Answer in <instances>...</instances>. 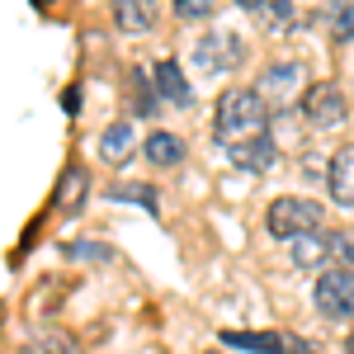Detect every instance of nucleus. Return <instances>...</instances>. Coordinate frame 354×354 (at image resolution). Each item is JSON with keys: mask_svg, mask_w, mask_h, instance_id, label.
<instances>
[{"mask_svg": "<svg viewBox=\"0 0 354 354\" xmlns=\"http://www.w3.org/2000/svg\"><path fill=\"white\" fill-rule=\"evenodd\" d=\"M213 137H218L222 151L245 147V142H255V137H270V104L255 95V85H232L218 100Z\"/></svg>", "mask_w": 354, "mask_h": 354, "instance_id": "f257e3e1", "label": "nucleus"}, {"mask_svg": "<svg viewBox=\"0 0 354 354\" xmlns=\"http://www.w3.org/2000/svg\"><path fill=\"white\" fill-rule=\"evenodd\" d=\"M322 222H326V208L317 198H298V194H283V198H274L270 208H265V227H270V236H279V241L322 232Z\"/></svg>", "mask_w": 354, "mask_h": 354, "instance_id": "f03ea898", "label": "nucleus"}, {"mask_svg": "<svg viewBox=\"0 0 354 354\" xmlns=\"http://www.w3.org/2000/svg\"><path fill=\"white\" fill-rule=\"evenodd\" d=\"M241 57H245V43H241V33H232V28H208V33L194 43V62H198L208 76L236 71Z\"/></svg>", "mask_w": 354, "mask_h": 354, "instance_id": "7ed1b4c3", "label": "nucleus"}, {"mask_svg": "<svg viewBox=\"0 0 354 354\" xmlns=\"http://www.w3.org/2000/svg\"><path fill=\"white\" fill-rule=\"evenodd\" d=\"M312 302H317V312L330 317V322H354V270H340V265L335 270H322Z\"/></svg>", "mask_w": 354, "mask_h": 354, "instance_id": "20e7f679", "label": "nucleus"}, {"mask_svg": "<svg viewBox=\"0 0 354 354\" xmlns=\"http://www.w3.org/2000/svg\"><path fill=\"white\" fill-rule=\"evenodd\" d=\"M302 118H307V128H317V133H326V128H340L345 118H350V104H345V90L340 85H307L302 90Z\"/></svg>", "mask_w": 354, "mask_h": 354, "instance_id": "39448f33", "label": "nucleus"}, {"mask_svg": "<svg viewBox=\"0 0 354 354\" xmlns=\"http://www.w3.org/2000/svg\"><path fill=\"white\" fill-rule=\"evenodd\" d=\"M255 95H260L270 109H283V104L302 100V66L298 62H270L265 76H260V85H255Z\"/></svg>", "mask_w": 354, "mask_h": 354, "instance_id": "423d86ee", "label": "nucleus"}, {"mask_svg": "<svg viewBox=\"0 0 354 354\" xmlns=\"http://www.w3.org/2000/svg\"><path fill=\"white\" fill-rule=\"evenodd\" d=\"M222 340L236 345V350H255V354H317L307 340H293L283 330H265V335H255V330H222Z\"/></svg>", "mask_w": 354, "mask_h": 354, "instance_id": "0eeeda50", "label": "nucleus"}, {"mask_svg": "<svg viewBox=\"0 0 354 354\" xmlns=\"http://www.w3.org/2000/svg\"><path fill=\"white\" fill-rule=\"evenodd\" d=\"M151 85H156V100H165V104H175V109H189V100H194V90L189 81H185V71H180V62H156L151 66Z\"/></svg>", "mask_w": 354, "mask_h": 354, "instance_id": "6e6552de", "label": "nucleus"}, {"mask_svg": "<svg viewBox=\"0 0 354 354\" xmlns=\"http://www.w3.org/2000/svg\"><path fill=\"white\" fill-rule=\"evenodd\" d=\"M137 156V133L128 118H118V123H109L104 133H100V161L104 165H128Z\"/></svg>", "mask_w": 354, "mask_h": 354, "instance_id": "1a4fd4ad", "label": "nucleus"}, {"mask_svg": "<svg viewBox=\"0 0 354 354\" xmlns=\"http://www.w3.org/2000/svg\"><path fill=\"white\" fill-rule=\"evenodd\" d=\"M326 189L330 198L340 203V208H350L354 213V147H340L326 165Z\"/></svg>", "mask_w": 354, "mask_h": 354, "instance_id": "9d476101", "label": "nucleus"}, {"mask_svg": "<svg viewBox=\"0 0 354 354\" xmlns=\"http://www.w3.org/2000/svg\"><path fill=\"white\" fill-rule=\"evenodd\" d=\"M288 245V265L293 270H322L330 260V236L326 232H307V236H293V241H283Z\"/></svg>", "mask_w": 354, "mask_h": 354, "instance_id": "9b49d317", "label": "nucleus"}, {"mask_svg": "<svg viewBox=\"0 0 354 354\" xmlns=\"http://www.w3.org/2000/svg\"><path fill=\"white\" fill-rule=\"evenodd\" d=\"M113 24L133 38L151 33L156 28V0H113Z\"/></svg>", "mask_w": 354, "mask_h": 354, "instance_id": "f8f14e48", "label": "nucleus"}, {"mask_svg": "<svg viewBox=\"0 0 354 354\" xmlns=\"http://www.w3.org/2000/svg\"><path fill=\"white\" fill-rule=\"evenodd\" d=\"M142 156L156 165V170H175V165L185 161V137L180 133H151L147 142H142Z\"/></svg>", "mask_w": 354, "mask_h": 354, "instance_id": "ddd939ff", "label": "nucleus"}, {"mask_svg": "<svg viewBox=\"0 0 354 354\" xmlns=\"http://www.w3.org/2000/svg\"><path fill=\"white\" fill-rule=\"evenodd\" d=\"M227 156H232V165L260 175V170H270V165L279 161V147H274V137H255V142H245V147H232Z\"/></svg>", "mask_w": 354, "mask_h": 354, "instance_id": "4468645a", "label": "nucleus"}, {"mask_svg": "<svg viewBox=\"0 0 354 354\" xmlns=\"http://www.w3.org/2000/svg\"><path fill=\"white\" fill-rule=\"evenodd\" d=\"M85 194H90L85 170L81 165H66V175H62V185H57V194H53V208L57 213H76V208L85 203Z\"/></svg>", "mask_w": 354, "mask_h": 354, "instance_id": "2eb2a0df", "label": "nucleus"}, {"mask_svg": "<svg viewBox=\"0 0 354 354\" xmlns=\"http://www.w3.org/2000/svg\"><path fill=\"white\" fill-rule=\"evenodd\" d=\"M128 85H133V113H137V118H151V113L161 109L156 85L147 81V71H128Z\"/></svg>", "mask_w": 354, "mask_h": 354, "instance_id": "dca6fc26", "label": "nucleus"}, {"mask_svg": "<svg viewBox=\"0 0 354 354\" xmlns=\"http://www.w3.org/2000/svg\"><path fill=\"white\" fill-rule=\"evenodd\" d=\"M38 350L43 354H76V340H71L62 326H43L38 330Z\"/></svg>", "mask_w": 354, "mask_h": 354, "instance_id": "f3484780", "label": "nucleus"}, {"mask_svg": "<svg viewBox=\"0 0 354 354\" xmlns=\"http://www.w3.org/2000/svg\"><path fill=\"white\" fill-rule=\"evenodd\" d=\"M330 28H335V38L354 43V0H335L330 5Z\"/></svg>", "mask_w": 354, "mask_h": 354, "instance_id": "a211bd4d", "label": "nucleus"}, {"mask_svg": "<svg viewBox=\"0 0 354 354\" xmlns=\"http://www.w3.org/2000/svg\"><path fill=\"white\" fill-rule=\"evenodd\" d=\"M330 260L340 270H354V232H330Z\"/></svg>", "mask_w": 354, "mask_h": 354, "instance_id": "6ab92c4d", "label": "nucleus"}, {"mask_svg": "<svg viewBox=\"0 0 354 354\" xmlns=\"http://www.w3.org/2000/svg\"><path fill=\"white\" fill-rule=\"evenodd\" d=\"M222 0H175V15L180 19H213Z\"/></svg>", "mask_w": 354, "mask_h": 354, "instance_id": "aec40b11", "label": "nucleus"}, {"mask_svg": "<svg viewBox=\"0 0 354 354\" xmlns=\"http://www.w3.org/2000/svg\"><path fill=\"white\" fill-rule=\"evenodd\" d=\"M66 250H71V260H95V265L113 260V250L104 241H76V245H66Z\"/></svg>", "mask_w": 354, "mask_h": 354, "instance_id": "412c9836", "label": "nucleus"}, {"mask_svg": "<svg viewBox=\"0 0 354 354\" xmlns=\"http://www.w3.org/2000/svg\"><path fill=\"white\" fill-rule=\"evenodd\" d=\"M265 10H270V33H283V28L293 24V5L288 0H270Z\"/></svg>", "mask_w": 354, "mask_h": 354, "instance_id": "4be33fe9", "label": "nucleus"}, {"mask_svg": "<svg viewBox=\"0 0 354 354\" xmlns=\"http://www.w3.org/2000/svg\"><path fill=\"white\" fill-rule=\"evenodd\" d=\"M109 198H133V203H147V208H156V194H151V189H137V185H113Z\"/></svg>", "mask_w": 354, "mask_h": 354, "instance_id": "5701e85b", "label": "nucleus"}, {"mask_svg": "<svg viewBox=\"0 0 354 354\" xmlns=\"http://www.w3.org/2000/svg\"><path fill=\"white\" fill-rule=\"evenodd\" d=\"M236 5H241V10H265L270 0H236Z\"/></svg>", "mask_w": 354, "mask_h": 354, "instance_id": "b1692460", "label": "nucleus"}, {"mask_svg": "<svg viewBox=\"0 0 354 354\" xmlns=\"http://www.w3.org/2000/svg\"><path fill=\"white\" fill-rule=\"evenodd\" d=\"M345 350H350V354H354V330H350V340H345Z\"/></svg>", "mask_w": 354, "mask_h": 354, "instance_id": "393cba45", "label": "nucleus"}]
</instances>
